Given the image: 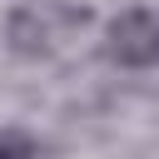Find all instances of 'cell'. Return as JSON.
Masks as SVG:
<instances>
[{"label": "cell", "mask_w": 159, "mask_h": 159, "mask_svg": "<svg viewBox=\"0 0 159 159\" xmlns=\"http://www.w3.org/2000/svg\"><path fill=\"white\" fill-rule=\"evenodd\" d=\"M89 30H94V15L80 0H10L0 15V45L20 65L65 60Z\"/></svg>", "instance_id": "cell-1"}, {"label": "cell", "mask_w": 159, "mask_h": 159, "mask_svg": "<svg viewBox=\"0 0 159 159\" xmlns=\"http://www.w3.org/2000/svg\"><path fill=\"white\" fill-rule=\"evenodd\" d=\"M94 45L104 65L124 75H149L159 70V5H124L94 25Z\"/></svg>", "instance_id": "cell-2"}, {"label": "cell", "mask_w": 159, "mask_h": 159, "mask_svg": "<svg viewBox=\"0 0 159 159\" xmlns=\"http://www.w3.org/2000/svg\"><path fill=\"white\" fill-rule=\"evenodd\" d=\"M0 159H45V139L25 124H0Z\"/></svg>", "instance_id": "cell-3"}]
</instances>
